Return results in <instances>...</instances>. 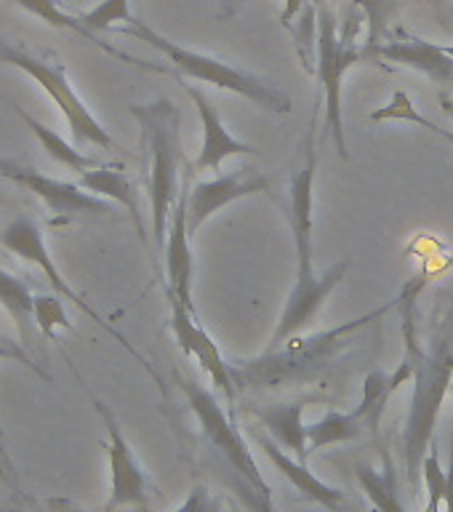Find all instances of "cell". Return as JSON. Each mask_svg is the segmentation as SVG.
Returning a JSON list of instances; mask_svg holds the SVG:
<instances>
[{
    "mask_svg": "<svg viewBox=\"0 0 453 512\" xmlns=\"http://www.w3.org/2000/svg\"><path fill=\"white\" fill-rule=\"evenodd\" d=\"M352 6L360 8L366 14L368 22V40H366V54L371 59L376 48L382 46V32L387 30L395 11L400 8V0H352Z\"/></svg>",
    "mask_w": 453,
    "mask_h": 512,
    "instance_id": "28",
    "label": "cell"
},
{
    "mask_svg": "<svg viewBox=\"0 0 453 512\" xmlns=\"http://www.w3.org/2000/svg\"><path fill=\"white\" fill-rule=\"evenodd\" d=\"M256 192H270V179L254 171H230V174H216L206 182L187 184V227L190 235L203 227L206 219L230 206L235 200L256 195Z\"/></svg>",
    "mask_w": 453,
    "mask_h": 512,
    "instance_id": "12",
    "label": "cell"
},
{
    "mask_svg": "<svg viewBox=\"0 0 453 512\" xmlns=\"http://www.w3.org/2000/svg\"><path fill=\"white\" fill-rule=\"evenodd\" d=\"M168 304H171V331L176 336V344L182 347L187 358L198 360L200 368L208 374V379L216 384V390L224 395V403H227L230 416L235 419V403H238V379H235V371L222 358V352H219L214 339L208 336L206 328L198 323L195 310H190L187 304L179 302L176 296H168Z\"/></svg>",
    "mask_w": 453,
    "mask_h": 512,
    "instance_id": "11",
    "label": "cell"
},
{
    "mask_svg": "<svg viewBox=\"0 0 453 512\" xmlns=\"http://www.w3.org/2000/svg\"><path fill=\"white\" fill-rule=\"evenodd\" d=\"M174 379L182 387L187 406L198 419L203 438L211 443L216 456L227 464V470L240 480L243 486V496L256 512H275L272 510V488L270 483L262 478V472L256 467L254 454L246 446V440L240 438L235 419L222 408V403L216 400L214 392H208L203 384L192 382L187 376L174 374Z\"/></svg>",
    "mask_w": 453,
    "mask_h": 512,
    "instance_id": "5",
    "label": "cell"
},
{
    "mask_svg": "<svg viewBox=\"0 0 453 512\" xmlns=\"http://www.w3.org/2000/svg\"><path fill=\"white\" fill-rule=\"evenodd\" d=\"M355 478H358L363 494L371 499L376 512H408L406 502H403V491H400L398 470H395V462H392L390 454H384L382 470L368 467V464H358Z\"/></svg>",
    "mask_w": 453,
    "mask_h": 512,
    "instance_id": "21",
    "label": "cell"
},
{
    "mask_svg": "<svg viewBox=\"0 0 453 512\" xmlns=\"http://www.w3.org/2000/svg\"><path fill=\"white\" fill-rule=\"evenodd\" d=\"M131 115L142 126L147 155H150V211L152 238L163 251L166 246L168 222L176 200L182 195V115L171 99H155L147 104H131Z\"/></svg>",
    "mask_w": 453,
    "mask_h": 512,
    "instance_id": "3",
    "label": "cell"
},
{
    "mask_svg": "<svg viewBox=\"0 0 453 512\" xmlns=\"http://www.w3.org/2000/svg\"><path fill=\"white\" fill-rule=\"evenodd\" d=\"M163 256H166V294L176 296L179 302L195 310L192 304V267L195 264H192L190 227H187V187H182V195L171 211Z\"/></svg>",
    "mask_w": 453,
    "mask_h": 512,
    "instance_id": "15",
    "label": "cell"
},
{
    "mask_svg": "<svg viewBox=\"0 0 453 512\" xmlns=\"http://www.w3.org/2000/svg\"><path fill=\"white\" fill-rule=\"evenodd\" d=\"M422 483L427 488V507L424 512H443V499H446V470L440 464V451L432 443L422 464Z\"/></svg>",
    "mask_w": 453,
    "mask_h": 512,
    "instance_id": "29",
    "label": "cell"
},
{
    "mask_svg": "<svg viewBox=\"0 0 453 512\" xmlns=\"http://www.w3.org/2000/svg\"><path fill=\"white\" fill-rule=\"evenodd\" d=\"M35 326L46 339H54L59 328H72L62 296H35Z\"/></svg>",
    "mask_w": 453,
    "mask_h": 512,
    "instance_id": "30",
    "label": "cell"
},
{
    "mask_svg": "<svg viewBox=\"0 0 453 512\" xmlns=\"http://www.w3.org/2000/svg\"><path fill=\"white\" fill-rule=\"evenodd\" d=\"M371 56L411 67L435 83H453V56H448L438 43L416 38V35H403L400 40L382 43Z\"/></svg>",
    "mask_w": 453,
    "mask_h": 512,
    "instance_id": "17",
    "label": "cell"
},
{
    "mask_svg": "<svg viewBox=\"0 0 453 512\" xmlns=\"http://www.w3.org/2000/svg\"><path fill=\"white\" fill-rule=\"evenodd\" d=\"M174 512H222V499L211 494L203 483H195L187 499L182 502V507Z\"/></svg>",
    "mask_w": 453,
    "mask_h": 512,
    "instance_id": "32",
    "label": "cell"
},
{
    "mask_svg": "<svg viewBox=\"0 0 453 512\" xmlns=\"http://www.w3.org/2000/svg\"><path fill=\"white\" fill-rule=\"evenodd\" d=\"M363 422L355 411H328L323 419L307 424V440H310V454L318 448L336 446V443H352L363 438Z\"/></svg>",
    "mask_w": 453,
    "mask_h": 512,
    "instance_id": "24",
    "label": "cell"
},
{
    "mask_svg": "<svg viewBox=\"0 0 453 512\" xmlns=\"http://www.w3.org/2000/svg\"><path fill=\"white\" fill-rule=\"evenodd\" d=\"M0 243H3V248L6 251H11L14 256H19L22 262L27 264H35L43 275H46L48 280V286L54 288L56 296H62V299H67V302L72 304H78V310H83L91 320H96L99 326L107 331L110 336H115L123 347H126L131 355H134L139 363H144V358L139 355V352L131 347V342H126V336L120 334L118 328H112L107 320L99 315V312L91 307V304L83 299V296L75 291V288L64 280V275L59 272V267H56L54 262V256H51V251H48V243H46V235H43V230H40V224L35 222V219H30V216H16L14 222H8L6 224V230H3V235H0ZM147 366V363H144Z\"/></svg>",
    "mask_w": 453,
    "mask_h": 512,
    "instance_id": "9",
    "label": "cell"
},
{
    "mask_svg": "<svg viewBox=\"0 0 453 512\" xmlns=\"http://www.w3.org/2000/svg\"><path fill=\"white\" fill-rule=\"evenodd\" d=\"M3 358L14 360V363H22L27 371H32L35 376H40L43 382H51V376H48L46 368H40L30 352L24 350L22 344L16 342V339H11V336H6V334H0V360H3Z\"/></svg>",
    "mask_w": 453,
    "mask_h": 512,
    "instance_id": "31",
    "label": "cell"
},
{
    "mask_svg": "<svg viewBox=\"0 0 453 512\" xmlns=\"http://www.w3.org/2000/svg\"><path fill=\"white\" fill-rule=\"evenodd\" d=\"M443 51H446L448 56H453V46H443Z\"/></svg>",
    "mask_w": 453,
    "mask_h": 512,
    "instance_id": "41",
    "label": "cell"
},
{
    "mask_svg": "<svg viewBox=\"0 0 453 512\" xmlns=\"http://www.w3.org/2000/svg\"><path fill=\"white\" fill-rule=\"evenodd\" d=\"M371 120H374V123H382V120H406V123L427 128V131H432V134H438L443 136V139H448V142H453L451 131L440 128L438 123H432L430 118H424L422 112L416 110L414 102H411V96H408L406 91H395L390 102L384 104V107H379V110L371 112Z\"/></svg>",
    "mask_w": 453,
    "mask_h": 512,
    "instance_id": "26",
    "label": "cell"
},
{
    "mask_svg": "<svg viewBox=\"0 0 453 512\" xmlns=\"http://www.w3.org/2000/svg\"><path fill=\"white\" fill-rule=\"evenodd\" d=\"M96 414L104 419L107 427V462H110V496L104 504V512H150V478L142 470V464L136 459L134 448L126 440L123 430H120L118 419L112 414L107 403L94 398Z\"/></svg>",
    "mask_w": 453,
    "mask_h": 512,
    "instance_id": "10",
    "label": "cell"
},
{
    "mask_svg": "<svg viewBox=\"0 0 453 512\" xmlns=\"http://www.w3.org/2000/svg\"><path fill=\"white\" fill-rule=\"evenodd\" d=\"M256 443L264 448V454H267V459L272 462V467H275V470H278L280 475L304 496V499H310V502L315 504H323L328 512L344 510V504H347L344 491H339V488L328 486V483H323L320 478H315V475L307 470V462H299L296 456L288 454L286 448H280V443H275L267 432H259V435H256Z\"/></svg>",
    "mask_w": 453,
    "mask_h": 512,
    "instance_id": "16",
    "label": "cell"
},
{
    "mask_svg": "<svg viewBox=\"0 0 453 512\" xmlns=\"http://www.w3.org/2000/svg\"><path fill=\"white\" fill-rule=\"evenodd\" d=\"M78 182L80 187H86L88 192H94L99 198L112 200V203H118V206L126 208L136 232H139V238H142V243H147L142 206H139V192H136V187L131 184V179L123 174V166H118V163H102V166L83 171V174L78 176Z\"/></svg>",
    "mask_w": 453,
    "mask_h": 512,
    "instance_id": "20",
    "label": "cell"
},
{
    "mask_svg": "<svg viewBox=\"0 0 453 512\" xmlns=\"http://www.w3.org/2000/svg\"><path fill=\"white\" fill-rule=\"evenodd\" d=\"M22 168H24V166H19L16 160L0 158V176H3V179H8V176H14L16 171H22Z\"/></svg>",
    "mask_w": 453,
    "mask_h": 512,
    "instance_id": "35",
    "label": "cell"
},
{
    "mask_svg": "<svg viewBox=\"0 0 453 512\" xmlns=\"http://www.w3.org/2000/svg\"><path fill=\"white\" fill-rule=\"evenodd\" d=\"M310 400H294V403H267L256 406L254 416L264 424V430L275 443L286 448L288 454L299 462H307L310 456V440H307V424H304V408Z\"/></svg>",
    "mask_w": 453,
    "mask_h": 512,
    "instance_id": "18",
    "label": "cell"
},
{
    "mask_svg": "<svg viewBox=\"0 0 453 512\" xmlns=\"http://www.w3.org/2000/svg\"><path fill=\"white\" fill-rule=\"evenodd\" d=\"M443 3H451V6H448V14L443 16V19H453V0H443Z\"/></svg>",
    "mask_w": 453,
    "mask_h": 512,
    "instance_id": "38",
    "label": "cell"
},
{
    "mask_svg": "<svg viewBox=\"0 0 453 512\" xmlns=\"http://www.w3.org/2000/svg\"><path fill=\"white\" fill-rule=\"evenodd\" d=\"M315 134H318V112L312 115V123L304 136V163L291 176V235H294V254H296V270H294V286L288 291L286 307L280 312L278 328L270 339L272 347H280L296 334H302L304 328L318 318V312L326 307V302L334 294L350 270V259L331 264L323 275L315 272V246H312V184H315V171H318V150H315Z\"/></svg>",
    "mask_w": 453,
    "mask_h": 512,
    "instance_id": "1",
    "label": "cell"
},
{
    "mask_svg": "<svg viewBox=\"0 0 453 512\" xmlns=\"http://www.w3.org/2000/svg\"><path fill=\"white\" fill-rule=\"evenodd\" d=\"M318 38H315V75L320 80L323 96H326V126L331 131V139L336 144L339 158L350 160L347 152V142H344V110H342V86L344 75L360 62L368 59L366 51H360L355 43V22L350 24V30L339 35L336 27L334 11L326 3H320L318 8Z\"/></svg>",
    "mask_w": 453,
    "mask_h": 512,
    "instance_id": "7",
    "label": "cell"
},
{
    "mask_svg": "<svg viewBox=\"0 0 453 512\" xmlns=\"http://www.w3.org/2000/svg\"><path fill=\"white\" fill-rule=\"evenodd\" d=\"M443 512H453V427H451V464L446 467V499Z\"/></svg>",
    "mask_w": 453,
    "mask_h": 512,
    "instance_id": "34",
    "label": "cell"
},
{
    "mask_svg": "<svg viewBox=\"0 0 453 512\" xmlns=\"http://www.w3.org/2000/svg\"><path fill=\"white\" fill-rule=\"evenodd\" d=\"M118 32L131 35V38L142 40V43L152 46L155 51H160L168 59V64L179 75H184V78L200 80V83H208V86H216L222 88V91H230V94L243 96L248 102H254L256 107L275 112V115H288L291 112V96L283 88L275 86V83L264 80L262 75H256V72L246 70V67H235V64L222 62V59H216L211 54L179 46V43L168 40L158 30H152L150 24L136 19V16L128 24H123Z\"/></svg>",
    "mask_w": 453,
    "mask_h": 512,
    "instance_id": "4",
    "label": "cell"
},
{
    "mask_svg": "<svg viewBox=\"0 0 453 512\" xmlns=\"http://www.w3.org/2000/svg\"><path fill=\"white\" fill-rule=\"evenodd\" d=\"M304 19V30L302 38L312 40V24H318V14L310 8V0H286V6H283V16H280V22L291 27L294 19Z\"/></svg>",
    "mask_w": 453,
    "mask_h": 512,
    "instance_id": "33",
    "label": "cell"
},
{
    "mask_svg": "<svg viewBox=\"0 0 453 512\" xmlns=\"http://www.w3.org/2000/svg\"><path fill=\"white\" fill-rule=\"evenodd\" d=\"M320 3H326V0H310V8H312V11H315V8H318ZM315 14H318V11H315Z\"/></svg>",
    "mask_w": 453,
    "mask_h": 512,
    "instance_id": "39",
    "label": "cell"
},
{
    "mask_svg": "<svg viewBox=\"0 0 453 512\" xmlns=\"http://www.w3.org/2000/svg\"><path fill=\"white\" fill-rule=\"evenodd\" d=\"M390 307H395V302L384 304L379 310L368 312V315H360V318L355 320H347L344 326L331 328L326 334L310 336V339H302V342L288 339V342H283L280 347L267 350V355H264L262 360H251V363H248L246 368H240V371L238 368H232V371H235V379H256V382H259V379H272V382H275V379H286V376L302 374L304 368L318 366V363H323L328 355H334L352 331L368 326L371 320L382 318Z\"/></svg>",
    "mask_w": 453,
    "mask_h": 512,
    "instance_id": "8",
    "label": "cell"
},
{
    "mask_svg": "<svg viewBox=\"0 0 453 512\" xmlns=\"http://www.w3.org/2000/svg\"><path fill=\"white\" fill-rule=\"evenodd\" d=\"M16 112H19V118L24 120V126L30 128L32 134H35V139L43 144V150L48 152V158L56 160L59 166L70 168V171H75L78 176L83 174V171H88V168L102 166V160L94 158V155H88V152L78 150V147H75L72 142H67L62 134H56L54 128H48L46 123H40V120L32 118L27 110L16 107Z\"/></svg>",
    "mask_w": 453,
    "mask_h": 512,
    "instance_id": "22",
    "label": "cell"
},
{
    "mask_svg": "<svg viewBox=\"0 0 453 512\" xmlns=\"http://www.w3.org/2000/svg\"><path fill=\"white\" fill-rule=\"evenodd\" d=\"M240 0H222V19H230V16L238 14Z\"/></svg>",
    "mask_w": 453,
    "mask_h": 512,
    "instance_id": "36",
    "label": "cell"
},
{
    "mask_svg": "<svg viewBox=\"0 0 453 512\" xmlns=\"http://www.w3.org/2000/svg\"><path fill=\"white\" fill-rule=\"evenodd\" d=\"M424 288V280L411 283L403 291V320H406V352L414 360V395H411V408L406 416V430H403V456H406L408 486L419 488L422 480L424 456L432 446L435 424L443 411L448 392L453 382V318L451 323L440 328L432 336L430 344L419 342L414 326V304L416 294Z\"/></svg>",
    "mask_w": 453,
    "mask_h": 512,
    "instance_id": "2",
    "label": "cell"
},
{
    "mask_svg": "<svg viewBox=\"0 0 453 512\" xmlns=\"http://www.w3.org/2000/svg\"><path fill=\"white\" fill-rule=\"evenodd\" d=\"M395 395V390L390 387V376L384 374L382 368H376L366 376L363 382V398L352 411L360 416V422L368 432H379V424H382L384 408L390 403V398Z\"/></svg>",
    "mask_w": 453,
    "mask_h": 512,
    "instance_id": "25",
    "label": "cell"
},
{
    "mask_svg": "<svg viewBox=\"0 0 453 512\" xmlns=\"http://www.w3.org/2000/svg\"><path fill=\"white\" fill-rule=\"evenodd\" d=\"M440 107H443V112L453 120V96H446V94L440 96Z\"/></svg>",
    "mask_w": 453,
    "mask_h": 512,
    "instance_id": "37",
    "label": "cell"
},
{
    "mask_svg": "<svg viewBox=\"0 0 453 512\" xmlns=\"http://www.w3.org/2000/svg\"><path fill=\"white\" fill-rule=\"evenodd\" d=\"M0 307L11 315L16 323L19 339L32 344V328L35 326V294L27 280L16 278L14 272L0 267Z\"/></svg>",
    "mask_w": 453,
    "mask_h": 512,
    "instance_id": "23",
    "label": "cell"
},
{
    "mask_svg": "<svg viewBox=\"0 0 453 512\" xmlns=\"http://www.w3.org/2000/svg\"><path fill=\"white\" fill-rule=\"evenodd\" d=\"M83 24L88 30H94L96 35L107 30H120L123 24H128L134 19L131 14V0H102L96 3L94 8H88L80 14Z\"/></svg>",
    "mask_w": 453,
    "mask_h": 512,
    "instance_id": "27",
    "label": "cell"
},
{
    "mask_svg": "<svg viewBox=\"0 0 453 512\" xmlns=\"http://www.w3.org/2000/svg\"><path fill=\"white\" fill-rule=\"evenodd\" d=\"M0 64H8V67H16L24 75H30L51 96V102L62 110L64 120L70 126L72 139H75L78 147L91 144V147H99V150H115V139L94 118V112L88 110V104L83 102L78 88L70 83L67 70H64V64L59 59H54V56H38L32 54L30 48L19 46V43L0 40Z\"/></svg>",
    "mask_w": 453,
    "mask_h": 512,
    "instance_id": "6",
    "label": "cell"
},
{
    "mask_svg": "<svg viewBox=\"0 0 453 512\" xmlns=\"http://www.w3.org/2000/svg\"><path fill=\"white\" fill-rule=\"evenodd\" d=\"M11 182L32 192L35 198L43 200V206L56 216V219H72L80 214L94 216H110L112 203L110 200L99 198L94 192H88L86 187H80V182H67V179H54L35 171V168H22L14 176H8Z\"/></svg>",
    "mask_w": 453,
    "mask_h": 512,
    "instance_id": "13",
    "label": "cell"
},
{
    "mask_svg": "<svg viewBox=\"0 0 453 512\" xmlns=\"http://www.w3.org/2000/svg\"><path fill=\"white\" fill-rule=\"evenodd\" d=\"M14 6H19L22 11H27L30 16H38L40 22L51 24L56 30H67L72 35H78V38H86L88 43H94L104 51V54H110L112 59H120V62L126 64H134V67H142L147 72H166V67H158V64H150V62H142V59H136V56L126 54V51H120V48L110 46V43H104L94 30H88L80 14H67L62 6H59V0H11Z\"/></svg>",
    "mask_w": 453,
    "mask_h": 512,
    "instance_id": "19",
    "label": "cell"
},
{
    "mask_svg": "<svg viewBox=\"0 0 453 512\" xmlns=\"http://www.w3.org/2000/svg\"><path fill=\"white\" fill-rule=\"evenodd\" d=\"M448 267H453V254H451V256H448L446 262H443V270H448Z\"/></svg>",
    "mask_w": 453,
    "mask_h": 512,
    "instance_id": "40",
    "label": "cell"
},
{
    "mask_svg": "<svg viewBox=\"0 0 453 512\" xmlns=\"http://www.w3.org/2000/svg\"><path fill=\"white\" fill-rule=\"evenodd\" d=\"M184 91L192 99V104L198 107L200 123H203V144H200V152L195 163H192V171L195 174H203V171H219L222 163L227 158H235V155H246V158H256L259 150H254L251 144L240 142L235 136L224 128L222 115L216 110L211 99H208L200 88L187 86L184 83Z\"/></svg>",
    "mask_w": 453,
    "mask_h": 512,
    "instance_id": "14",
    "label": "cell"
}]
</instances>
